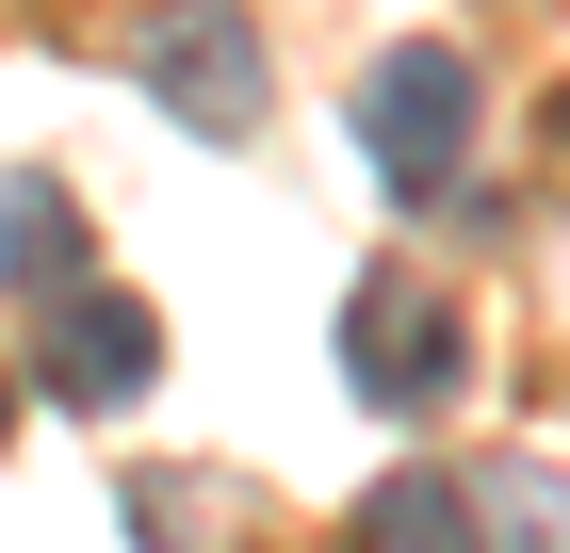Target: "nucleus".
<instances>
[{
    "label": "nucleus",
    "mask_w": 570,
    "mask_h": 553,
    "mask_svg": "<svg viewBox=\"0 0 570 553\" xmlns=\"http://www.w3.org/2000/svg\"><path fill=\"white\" fill-rule=\"evenodd\" d=\"M131 82L164 98L179 130L245 147V130H262V98H277V66H262V33H245L228 0H147V17H131Z\"/></svg>",
    "instance_id": "obj_1"
},
{
    "label": "nucleus",
    "mask_w": 570,
    "mask_h": 553,
    "mask_svg": "<svg viewBox=\"0 0 570 553\" xmlns=\"http://www.w3.org/2000/svg\"><path fill=\"white\" fill-rule=\"evenodd\" d=\"M358 147H375V179H392L407 213H424V196H456V147H473V66H456V49H375V82H358Z\"/></svg>",
    "instance_id": "obj_2"
},
{
    "label": "nucleus",
    "mask_w": 570,
    "mask_h": 553,
    "mask_svg": "<svg viewBox=\"0 0 570 553\" xmlns=\"http://www.w3.org/2000/svg\"><path fill=\"white\" fill-rule=\"evenodd\" d=\"M33 375H49V407H131V391L164 375V326L82 260V277H49V294H33Z\"/></svg>",
    "instance_id": "obj_3"
},
{
    "label": "nucleus",
    "mask_w": 570,
    "mask_h": 553,
    "mask_svg": "<svg viewBox=\"0 0 570 553\" xmlns=\"http://www.w3.org/2000/svg\"><path fill=\"white\" fill-rule=\"evenodd\" d=\"M456 309L424 294V277H358V309H343V375H358V407H392V424H424V407H456Z\"/></svg>",
    "instance_id": "obj_4"
},
{
    "label": "nucleus",
    "mask_w": 570,
    "mask_h": 553,
    "mask_svg": "<svg viewBox=\"0 0 570 553\" xmlns=\"http://www.w3.org/2000/svg\"><path fill=\"white\" fill-rule=\"evenodd\" d=\"M0 277H17V294L82 277V213H66V179H0Z\"/></svg>",
    "instance_id": "obj_5"
},
{
    "label": "nucleus",
    "mask_w": 570,
    "mask_h": 553,
    "mask_svg": "<svg viewBox=\"0 0 570 553\" xmlns=\"http://www.w3.org/2000/svg\"><path fill=\"white\" fill-rule=\"evenodd\" d=\"M375 553H473V488L456 472H392L375 488Z\"/></svg>",
    "instance_id": "obj_6"
},
{
    "label": "nucleus",
    "mask_w": 570,
    "mask_h": 553,
    "mask_svg": "<svg viewBox=\"0 0 570 553\" xmlns=\"http://www.w3.org/2000/svg\"><path fill=\"white\" fill-rule=\"evenodd\" d=\"M0 424H17V407H0Z\"/></svg>",
    "instance_id": "obj_7"
}]
</instances>
